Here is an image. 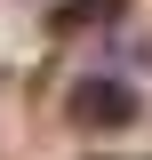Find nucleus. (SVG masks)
<instances>
[{
    "label": "nucleus",
    "mask_w": 152,
    "mask_h": 160,
    "mask_svg": "<svg viewBox=\"0 0 152 160\" xmlns=\"http://www.w3.org/2000/svg\"><path fill=\"white\" fill-rule=\"evenodd\" d=\"M72 112L88 120V128H128V120H136V96L120 88V80H80V88H72Z\"/></svg>",
    "instance_id": "nucleus-1"
}]
</instances>
